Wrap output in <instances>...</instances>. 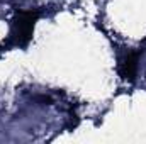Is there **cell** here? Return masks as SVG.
<instances>
[{
  "instance_id": "1",
  "label": "cell",
  "mask_w": 146,
  "mask_h": 144,
  "mask_svg": "<svg viewBox=\"0 0 146 144\" xmlns=\"http://www.w3.org/2000/svg\"><path fill=\"white\" fill-rule=\"evenodd\" d=\"M39 19V12L36 10H21L15 14L12 19V27H10V37L9 42L17 48H26L34 34V27Z\"/></svg>"
},
{
  "instance_id": "2",
  "label": "cell",
  "mask_w": 146,
  "mask_h": 144,
  "mask_svg": "<svg viewBox=\"0 0 146 144\" xmlns=\"http://www.w3.org/2000/svg\"><path fill=\"white\" fill-rule=\"evenodd\" d=\"M138 66H139V53H136V51L127 53L119 61V73L124 80L133 81L138 75Z\"/></svg>"
}]
</instances>
